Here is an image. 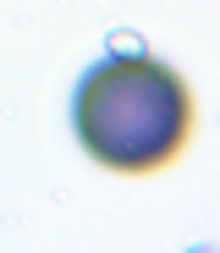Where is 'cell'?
<instances>
[{
    "instance_id": "cell-1",
    "label": "cell",
    "mask_w": 220,
    "mask_h": 253,
    "mask_svg": "<svg viewBox=\"0 0 220 253\" xmlns=\"http://www.w3.org/2000/svg\"><path fill=\"white\" fill-rule=\"evenodd\" d=\"M198 126L193 83L154 55H110L88 66L72 94L83 154L116 176H160L187 154Z\"/></svg>"
}]
</instances>
